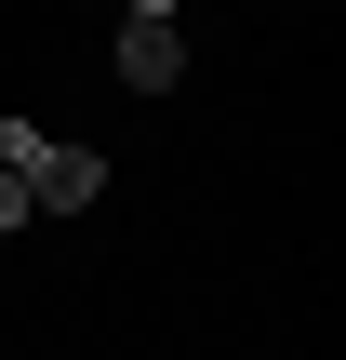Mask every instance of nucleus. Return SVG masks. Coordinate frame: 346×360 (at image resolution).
<instances>
[{"instance_id": "1", "label": "nucleus", "mask_w": 346, "mask_h": 360, "mask_svg": "<svg viewBox=\"0 0 346 360\" xmlns=\"http://www.w3.org/2000/svg\"><path fill=\"white\" fill-rule=\"evenodd\" d=\"M0 174L40 200V214H80L93 187H107V160H80V147H53L40 120H0Z\"/></svg>"}, {"instance_id": "2", "label": "nucleus", "mask_w": 346, "mask_h": 360, "mask_svg": "<svg viewBox=\"0 0 346 360\" xmlns=\"http://www.w3.org/2000/svg\"><path fill=\"white\" fill-rule=\"evenodd\" d=\"M120 80H133V94H173V80H187V40H173L160 13H133V27H120Z\"/></svg>"}, {"instance_id": "3", "label": "nucleus", "mask_w": 346, "mask_h": 360, "mask_svg": "<svg viewBox=\"0 0 346 360\" xmlns=\"http://www.w3.org/2000/svg\"><path fill=\"white\" fill-rule=\"evenodd\" d=\"M27 214H40V200H27V187H13V174H0V227H27Z\"/></svg>"}, {"instance_id": "4", "label": "nucleus", "mask_w": 346, "mask_h": 360, "mask_svg": "<svg viewBox=\"0 0 346 360\" xmlns=\"http://www.w3.org/2000/svg\"><path fill=\"white\" fill-rule=\"evenodd\" d=\"M133 13H160V27H173V0H133Z\"/></svg>"}]
</instances>
